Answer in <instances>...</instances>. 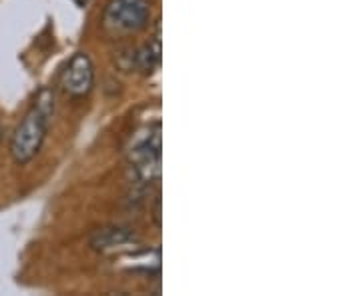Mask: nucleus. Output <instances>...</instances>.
Returning <instances> with one entry per match:
<instances>
[{"mask_svg": "<svg viewBox=\"0 0 361 296\" xmlns=\"http://www.w3.org/2000/svg\"><path fill=\"white\" fill-rule=\"evenodd\" d=\"M133 238V234L129 232V229H123V226H109V229H103L101 232H97L90 240L92 248L97 250H109V248H115L118 245H125Z\"/></svg>", "mask_w": 361, "mask_h": 296, "instance_id": "6", "label": "nucleus"}, {"mask_svg": "<svg viewBox=\"0 0 361 296\" xmlns=\"http://www.w3.org/2000/svg\"><path fill=\"white\" fill-rule=\"evenodd\" d=\"M129 165L133 168L135 181L151 184L161 176V127L147 130L141 139H137L129 150Z\"/></svg>", "mask_w": 361, "mask_h": 296, "instance_id": "3", "label": "nucleus"}, {"mask_svg": "<svg viewBox=\"0 0 361 296\" xmlns=\"http://www.w3.org/2000/svg\"><path fill=\"white\" fill-rule=\"evenodd\" d=\"M151 0H109L103 11V30L111 39H127L149 26Z\"/></svg>", "mask_w": 361, "mask_h": 296, "instance_id": "2", "label": "nucleus"}, {"mask_svg": "<svg viewBox=\"0 0 361 296\" xmlns=\"http://www.w3.org/2000/svg\"><path fill=\"white\" fill-rule=\"evenodd\" d=\"M54 112V96L51 91H40L37 101L28 108L25 118L18 122L11 139V156L16 165H28L35 156L39 155L42 144L47 141L51 118Z\"/></svg>", "mask_w": 361, "mask_h": 296, "instance_id": "1", "label": "nucleus"}, {"mask_svg": "<svg viewBox=\"0 0 361 296\" xmlns=\"http://www.w3.org/2000/svg\"><path fill=\"white\" fill-rule=\"evenodd\" d=\"M159 63H161V37H159V28H157L153 40H149L137 51H130V66L141 70L142 75H151L159 66Z\"/></svg>", "mask_w": 361, "mask_h": 296, "instance_id": "5", "label": "nucleus"}, {"mask_svg": "<svg viewBox=\"0 0 361 296\" xmlns=\"http://www.w3.org/2000/svg\"><path fill=\"white\" fill-rule=\"evenodd\" d=\"M94 86V65L89 54L77 52L61 72V89L71 98L89 96Z\"/></svg>", "mask_w": 361, "mask_h": 296, "instance_id": "4", "label": "nucleus"}, {"mask_svg": "<svg viewBox=\"0 0 361 296\" xmlns=\"http://www.w3.org/2000/svg\"><path fill=\"white\" fill-rule=\"evenodd\" d=\"M153 220H155L157 226H161V196L157 194L155 200V214H153Z\"/></svg>", "mask_w": 361, "mask_h": 296, "instance_id": "7", "label": "nucleus"}]
</instances>
